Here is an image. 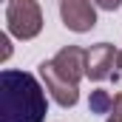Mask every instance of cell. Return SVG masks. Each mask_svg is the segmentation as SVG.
<instances>
[{
    "label": "cell",
    "instance_id": "cell-5",
    "mask_svg": "<svg viewBox=\"0 0 122 122\" xmlns=\"http://www.w3.org/2000/svg\"><path fill=\"white\" fill-rule=\"evenodd\" d=\"M51 62H54V68L65 80H71L74 85H80V80L85 77V68H88V51L80 48V46H65V48H60L51 57Z\"/></svg>",
    "mask_w": 122,
    "mask_h": 122
},
{
    "label": "cell",
    "instance_id": "cell-1",
    "mask_svg": "<svg viewBox=\"0 0 122 122\" xmlns=\"http://www.w3.org/2000/svg\"><path fill=\"white\" fill-rule=\"evenodd\" d=\"M48 99L37 77L6 68L0 74V122H43Z\"/></svg>",
    "mask_w": 122,
    "mask_h": 122
},
{
    "label": "cell",
    "instance_id": "cell-4",
    "mask_svg": "<svg viewBox=\"0 0 122 122\" xmlns=\"http://www.w3.org/2000/svg\"><path fill=\"white\" fill-rule=\"evenodd\" d=\"M62 26L74 34H85L97 26V9L94 0H60Z\"/></svg>",
    "mask_w": 122,
    "mask_h": 122
},
{
    "label": "cell",
    "instance_id": "cell-3",
    "mask_svg": "<svg viewBox=\"0 0 122 122\" xmlns=\"http://www.w3.org/2000/svg\"><path fill=\"white\" fill-rule=\"evenodd\" d=\"M40 77H43L46 91L51 94V99H54L60 108H74V105L80 102V88H77L71 80H65L60 71L54 68L51 60H43V62H40Z\"/></svg>",
    "mask_w": 122,
    "mask_h": 122
},
{
    "label": "cell",
    "instance_id": "cell-6",
    "mask_svg": "<svg viewBox=\"0 0 122 122\" xmlns=\"http://www.w3.org/2000/svg\"><path fill=\"white\" fill-rule=\"evenodd\" d=\"M119 51L111 46V43H97L88 48V68H85V77L94 82H102L114 74V65H117Z\"/></svg>",
    "mask_w": 122,
    "mask_h": 122
},
{
    "label": "cell",
    "instance_id": "cell-7",
    "mask_svg": "<svg viewBox=\"0 0 122 122\" xmlns=\"http://www.w3.org/2000/svg\"><path fill=\"white\" fill-rule=\"evenodd\" d=\"M111 105H114V97L105 91V88L91 91V97H88V111H91V114H108Z\"/></svg>",
    "mask_w": 122,
    "mask_h": 122
},
{
    "label": "cell",
    "instance_id": "cell-8",
    "mask_svg": "<svg viewBox=\"0 0 122 122\" xmlns=\"http://www.w3.org/2000/svg\"><path fill=\"white\" fill-rule=\"evenodd\" d=\"M105 122H122V91L114 97V105H111V111L105 114Z\"/></svg>",
    "mask_w": 122,
    "mask_h": 122
},
{
    "label": "cell",
    "instance_id": "cell-2",
    "mask_svg": "<svg viewBox=\"0 0 122 122\" xmlns=\"http://www.w3.org/2000/svg\"><path fill=\"white\" fill-rule=\"evenodd\" d=\"M6 29L17 40H34L43 31V11L37 0H9L6 3Z\"/></svg>",
    "mask_w": 122,
    "mask_h": 122
},
{
    "label": "cell",
    "instance_id": "cell-10",
    "mask_svg": "<svg viewBox=\"0 0 122 122\" xmlns=\"http://www.w3.org/2000/svg\"><path fill=\"white\" fill-rule=\"evenodd\" d=\"M94 6H99V9H105V11H117L122 6V0H94Z\"/></svg>",
    "mask_w": 122,
    "mask_h": 122
},
{
    "label": "cell",
    "instance_id": "cell-11",
    "mask_svg": "<svg viewBox=\"0 0 122 122\" xmlns=\"http://www.w3.org/2000/svg\"><path fill=\"white\" fill-rule=\"evenodd\" d=\"M117 68H119V74H122V51H119V57H117Z\"/></svg>",
    "mask_w": 122,
    "mask_h": 122
},
{
    "label": "cell",
    "instance_id": "cell-9",
    "mask_svg": "<svg viewBox=\"0 0 122 122\" xmlns=\"http://www.w3.org/2000/svg\"><path fill=\"white\" fill-rule=\"evenodd\" d=\"M11 57V40H9V31L0 34V60H9Z\"/></svg>",
    "mask_w": 122,
    "mask_h": 122
}]
</instances>
